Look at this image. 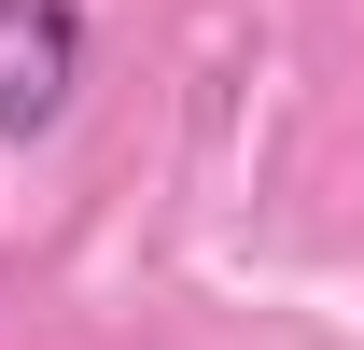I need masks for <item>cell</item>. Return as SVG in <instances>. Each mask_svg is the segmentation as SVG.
Instances as JSON below:
<instances>
[{"label":"cell","mask_w":364,"mask_h":350,"mask_svg":"<svg viewBox=\"0 0 364 350\" xmlns=\"http://www.w3.org/2000/svg\"><path fill=\"white\" fill-rule=\"evenodd\" d=\"M85 85V0H0V140H43Z\"/></svg>","instance_id":"obj_1"}]
</instances>
